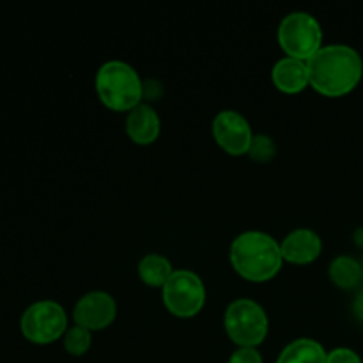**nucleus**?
I'll return each mask as SVG.
<instances>
[{
    "mask_svg": "<svg viewBox=\"0 0 363 363\" xmlns=\"http://www.w3.org/2000/svg\"><path fill=\"white\" fill-rule=\"evenodd\" d=\"M354 241H357L358 247H363V227L357 229V233H354Z\"/></svg>",
    "mask_w": 363,
    "mask_h": 363,
    "instance_id": "obj_21",
    "label": "nucleus"
},
{
    "mask_svg": "<svg viewBox=\"0 0 363 363\" xmlns=\"http://www.w3.org/2000/svg\"><path fill=\"white\" fill-rule=\"evenodd\" d=\"M96 91L108 108L130 112L140 105L144 96V82L137 71L123 60H108L96 74Z\"/></svg>",
    "mask_w": 363,
    "mask_h": 363,
    "instance_id": "obj_3",
    "label": "nucleus"
},
{
    "mask_svg": "<svg viewBox=\"0 0 363 363\" xmlns=\"http://www.w3.org/2000/svg\"><path fill=\"white\" fill-rule=\"evenodd\" d=\"M330 279L340 289H354L363 279L362 264L351 255H339L330 264Z\"/></svg>",
    "mask_w": 363,
    "mask_h": 363,
    "instance_id": "obj_14",
    "label": "nucleus"
},
{
    "mask_svg": "<svg viewBox=\"0 0 363 363\" xmlns=\"http://www.w3.org/2000/svg\"><path fill=\"white\" fill-rule=\"evenodd\" d=\"M326 363H362V358L350 347H337V350L330 351Z\"/></svg>",
    "mask_w": 363,
    "mask_h": 363,
    "instance_id": "obj_18",
    "label": "nucleus"
},
{
    "mask_svg": "<svg viewBox=\"0 0 363 363\" xmlns=\"http://www.w3.org/2000/svg\"><path fill=\"white\" fill-rule=\"evenodd\" d=\"M353 312H354V315H357V318L363 323V289L357 294V298H354Z\"/></svg>",
    "mask_w": 363,
    "mask_h": 363,
    "instance_id": "obj_20",
    "label": "nucleus"
},
{
    "mask_svg": "<svg viewBox=\"0 0 363 363\" xmlns=\"http://www.w3.org/2000/svg\"><path fill=\"white\" fill-rule=\"evenodd\" d=\"M162 289L163 303L177 318H191L204 307V284L201 277L190 269H174Z\"/></svg>",
    "mask_w": 363,
    "mask_h": 363,
    "instance_id": "obj_7",
    "label": "nucleus"
},
{
    "mask_svg": "<svg viewBox=\"0 0 363 363\" xmlns=\"http://www.w3.org/2000/svg\"><path fill=\"white\" fill-rule=\"evenodd\" d=\"M277 145L272 140V137L268 135H255L254 140H252L250 149H248V155L255 162H269V160L275 156Z\"/></svg>",
    "mask_w": 363,
    "mask_h": 363,
    "instance_id": "obj_17",
    "label": "nucleus"
},
{
    "mask_svg": "<svg viewBox=\"0 0 363 363\" xmlns=\"http://www.w3.org/2000/svg\"><path fill=\"white\" fill-rule=\"evenodd\" d=\"M91 330L74 325L67 328V332L64 333V350L69 354H73V357H82L91 347Z\"/></svg>",
    "mask_w": 363,
    "mask_h": 363,
    "instance_id": "obj_16",
    "label": "nucleus"
},
{
    "mask_svg": "<svg viewBox=\"0 0 363 363\" xmlns=\"http://www.w3.org/2000/svg\"><path fill=\"white\" fill-rule=\"evenodd\" d=\"M328 353L312 339H296L287 344L277 358V363H326Z\"/></svg>",
    "mask_w": 363,
    "mask_h": 363,
    "instance_id": "obj_13",
    "label": "nucleus"
},
{
    "mask_svg": "<svg viewBox=\"0 0 363 363\" xmlns=\"http://www.w3.org/2000/svg\"><path fill=\"white\" fill-rule=\"evenodd\" d=\"M213 135L223 151L233 156L248 152L254 135L250 123L236 110H222L213 119Z\"/></svg>",
    "mask_w": 363,
    "mask_h": 363,
    "instance_id": "obj_8",
    "label": "nucleus"
},
{
    "mask_svg": "<svg viewBox=\"0 0 363 363\" xmlns=\"http://www.w3.org/2000/svg\"><path fill=\"white\" fill-rule=\"evenodd\" d=\"M229 363H262V357L255 347H240L230 354Z\"/></svg>",
    "mask_w": 363,
    "mask_h": 363,
    "instance_id": "obj_19",
    "label": "nucleus"
},
{
    "mask_svg": "<svg viewBox=\"0 0 363 363\" xmlns=\"http://www.w3.org/2000/svg\"><path fill=\"white\" fill-rule=\"evenodd\" d=\"M362 269H363V264H362Z\"/></svg>",
    "mask_w": 363,
    "mask_h": 363,
    "instance_id": "obj_22",
    "label": "nucleus"
},
{
    "mask_svg": "<svg viewBox=\"0 0 363 363\" xmlns=\"http://www.w3.org/2000/svg\"><path fill=\"white\" fill-rule=\"evenodd\" d=\"M308 84L325 96H344L362 80L363 60L360 53L347 45L321 46L307 60Z\"/></svg>",
    "mask_w": 363,
    "mask_h": 363,
    "instance_id": "obj_1",
    "label": "nucleus"
},
{
    "mask_svg": "<svg viewBox=\"0 0 363 363\" xmlns=\"http://www.w3.org/2000/svg\"><path fill=\"white\" fill-rule=\"evenodd\" d=\"M223 325L230 340L240 347H257L266 339L269 328L264 308L248 298L234 300L227 307Z\"/></svg>",
    "mask_w": 363,
    "mask_h": 363,
    "instance_id": "obj_4",
    "label": "nucleus"
},
{
    "mask_svg": "<svg viewBox=\"0 0 363 363\" xmlns=\"http://www.w3.org/2000/svg\"><path fill=\"white\" fill-rule=\"evenodd\" d=\"M279 43L287 57L308 60L321 48L323 28L311 13L294 11L280 21Z\"/></svg>",
    "mask_w": 363,
    "mask_h": 363,
    "instance_id": "obj_5",
    "label": "nucleus"
},
{
    "mask_svg": "<svg viewBox=\"0 0 363 363\" xmlns=\"http://www.w3.org/2000/svg\"><path fill=\"white\" fill-rule=\"evenodd\" d=\"M323 241L318 233L311 229H296L284 238L280 250L286 261L294 264H308L321 254Z\"/></svg>",
    "mask_w": 363,
    "mask_h": 363,
    "instance_id": "obj_10",
    "label": "nucleus"
},
{
    "mask_svg": "<svg viewBox=\"0 0 363 363\" xmlns=\"http://www.w3.org/2000/svg\"><path fill=\"white\" fill-rule=\"evenodd\" d=\"M273 84L277 89L287 94L303 91L308 85V67L307 60L294 59V57H284L277 60L272 71Z\"/></svg>",
    "mask_w": 363,
    "mask_h": 363,
    "instance_id": "obj_12",
    "label": "nucleus"
},
{
    "mask_svg": "<svg viewBox=\"0 0 363 363\" xmlns=\"http://www.w3.org/2000/svg\"><path fill=\"white\" fill-rule=\"evenodd\" d=\"M20 328L30 342L50 344L67 332L66 311L57 301H35L21 315Z\"/></svg>",
    "mask_w": 363,
    "mask_h": 363,
    "instance_id": "obj_6",
    "label": "nucleus"
},
{
    "mask_svg": "<svg viewBox=\"0 0 363 363\" xmlns=\"http://www.w3.org/2000/svg\"><path fill=\"white\" fill-rule=\"evenodd\" d=\"M126 133L135 144H152L160 135V117L156 110L147 103H140L130 110L126 117Z\"/></svg>",
    "mask_w": 363,
    "mask_h": 363,
    "instance_id": "obj_11",
    "label": "nucleus"
},
{
    "mask_svg": "<svg viewBox=\"0 0 363 363\" xmlns=\"http://www.w3.org/2000/svg\"><path fill=\"white\" fill-rule=\"evenodd\" d=\"M172 273L170 261L160 254H147L138 262V277L151 287H163Z\"/></svg>",
    "mask_w": 363,
    "mask_h": 363,
    "instance_id": "obj_15",
    "label": "nucleus"
},
{
    "mask_svg": "<svg viewBox=\"0 0 363 363\" xmlns=\"http://www.w3.org/2000/svg\"><path fill=\"white\" fill-rule=\"evenodd\" d=\"M117 303L105 291H92L77 301L73 311L74 323L87 330H103L116 319Z\"/></svg>",
    "mask_w": 363,
    "mask_h": 363,
    "instance_id": "obj_9",
    "label": "nucleus"
},
{
    "mask_svg": "<svg viewBox=\"0 0 363 363\" xmlns=\"http://www.w3.org/2000/svg\"><path fill=\"white\" fill-rule=\"evenodd\" d=\"M282 250L279 241L261 230L241 233L230 245V262L243 279L264 282L282 268Z\"/></svg>",
    "mask_w": 363,
    "mask_h": 363,
    "instance_id": "obj_2",
    "label": "nucleus"
}]
</instances>
